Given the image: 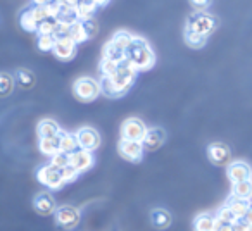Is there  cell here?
Listing matches in <instances>:
<instances>
[{"mask_svg": "<svg viewBox=\"0 0 252 231\" xmlns=\"http://www.w3.org/2000/svg\"><path fill=\"white\" fill-rule=\"evenodd\" d=\"M183 40H185V43L190 47V49H202V47L207 43L206 36L197 35V33H193V31H189V29L183 31Z\"/></svg>", "mask_w": 252, "mask_h": 231, "instance_id": "29", "label": "cell"}, {"mask_svg": "<svg viewBox=\"0 0 252 231\" xmlns=\"http://www.w3.org/2000/svg\"><path fill=\"white\" fill-rule=\"evenodd\" d=\"M33 209L40 216H52L57 209V202L54 199L50 190H43V192L36 193L33 199Z\"/></svg>", "mask_w": 252, "mask_h": 231, "instance_id": "10", "label": "cell"}, {"mask_svg": "<svg viewBox=\"0 0 252 231\" xmlns=\"http://www.w3.org/2000/svg\"><path fill=\"white\" fill-rule=\"evenodd\" d=\"M190 5L193 7L195 12H206L209 11L211 4H213V0H189Z\"/></svg>", "mask_w": 252, "mask_h": 231, "instance_id": "39", "label": "cell"}, {"mask_svg": "<svg viewBox=\"0 0 252 231\" xmlns=\"http://www.w3.org/2000/svg\"><path fill=\"white\" fill-rule=\"evenodd\" d=\"M43 7H45V12H47V16H49V18L57 19V16H59L61 9H63V4H61V2H57V0H52L50 4L43 5Z\"/></svg>", "mask_w": 252, "mask_h": 231, "instance_id": "38", "label": "cell"}, {"mask_svg": "<svg viewBox=\"0 0 252 231\" xmlns=\"http://www.w3.org/2000/svg\"><path fill=\"white\" fill-rule=\"evenodd\" d=\"M166 142V131L162 128H147L142 145L147 152H156L164 145Z\"/></svg>", "mask_w": 252, "mask_h": 231, "instance_id": "15", "label": "cell"}, {"mask_svg": "<svg viewBox=\"0 0 252 231\" xmlns=\"http://www.w3.org/2000/svg\"><path fill=\"white\" fill-rule=\"evenodd\" d=\"M118 66H119V62H114V60L102 57L100 64H98V69H100L102 76H112V74L116 73V69H118Z\"/></svg>", "mask_w": 252, "mask_h": 231, "instance_id": "34", "label": "cell"}, {"mask_svg": "<svg viewBox=\"0 0 252 231\" xmlns=\"http://www.w3.org/2000/svg\"><path fill=\"white\" fill-rule=\"evenodd\" d=\"M230 195L237 197V199L251 200L252 199V179L231 183V193Z\"/></svg>", "mask_w": 252, "mask_h": 231, "instance_id": "23", "label": "cell"}, {"mask_svg": "<svg viewBox=\"0 0 252 231\" xmlns=\"http://www.w3.org/2000/svg\"><path fill=\"white\" fill-rule=\"evenodd\" d=\"M102 57L114 60V62H123V60H125V50H121L119 47H116L114 43H112L111 40H109V42L105 43V47H104Z\"/></svg>", "mask_w": 252, "mask_h": 231, "instance_id": "27", "label": "cell"}, {"mask_svg": "<svg viewBox=\"0 0 252 231\" xmlns=\"http://www.w3.org/2000/svg\"><path fill=\"white\" fill-rule=\"evenodd\" d=\"M57 21L66 23V25H73V23H76L78 21V16H76V11H74V7H67V5H63L59 16H57Z\"/></svg>", "mask_w": 252, "mask_h": 231, "instance_id": "33", "label": "cell"}, {"mask_svg": "<svg viewBox=\"0 0 252 231\" xmlns=\"http://www.w3.org/2000/svg\"><path fill=\"white\" fill-rule=\"evenodd\" d=\"M224 205H226L228 209L231 210V214L238 219V217H244V214L247 212V209L251 207V200L237 199V197L230 195L226 199V202H224Z\"/></svg>", "mask_w": 252, "mask_h": 231, "instance_id": "20", "label": "cell"}, {"mask_svg": "<svg viewBox=\"0 0 252 231\" xmlns=\"http://www.w3.org/2000/svg\"><path fill=\"white\" fill-rule=\"evenodd\" d=\"M231 231H252V228L249 226L242 217H238V219H235V223L231 224Z\"/></svg>", "mask_w": 252, "mask_h": 231, "instance_id": "40", "label": "cell"}, {"mask_svg": "<svg viewBox=\"0 0 252 231\" xmlns=\"http://www.w3.org/2000/svg\"><path fill=\"white\" fill-rule=\"evenodd\" d=\"M61 173H63V178H64V181H66V183L76 181L78 176H80V173H78L76 169H74L71 164H67V166H64V168H61Z\"/></svg>", "mask_w": 252, "mask_h": 231, "instance_id": "36", "label": "cell"}, {"mask_svg": "<svg viewBox=\"0 0 252 231\" xmlns=\"http://www.w3.org/2000/svg\"><path fill=\"white\" fill-rule=\"evenodd\" d=\"M57 25H59V21L54 18H47L45 21H42L38 25V29H36V35H54V31H56Z\"/></svg>", "mask_w": 252, "mask_h": 231, "instance_id": "32", "label": "cell"}, {"mask_svg": "<svg viewBox=\"0 0 252 231\" xmlns=\"http://www.w3.org/2000/svg\"><path fill=\"white\" fill-rule=\"evenodd\" d=\"M74 11H76L78 21H85V19H94L98 7L94 2H90V0H80L76 4V7H74Z\"/></svg>", "mask_w": 252, "mask_h": 231, "instance_id": "21", "label": "cell"}, {"mask_svg": "<svg viewBox=\"0 0 252 231\" xmlns=\"http://www.w3.org/2000/svg\"><path fill=\"white\" fill-rule=\"evenodd\" d=\"M149 219H151V224L156 228V230L159 231H164L168 230L169 226H171L173 223V217H171V212L166 209H162V207H156V209L151 210V214H149Z\"/></svg>", "mask_w": 252, "mask_h": 231, "instance_id": "16", "label": "cell"}, {"mask_svg": "<svg viewBox=\"0 0 252 231\" xmlns=\"http://www.w3.org/2000/svg\"><path fill=\"white\" fill-rule=\"evenodd\" d=\"M74 137H76V142H78V148H81V150L94 152L100 147V135L92 126H81L80 130L74 133Z\"/></svg>", "mask_w": 252, "mask_h": 231, "instance_id": "9", "label": "cell"}, {"mask_svg": "<svg viewBox=\"0 0 252 231\" xmlns=\"http://www.w3.org/2000/svg\"><path fill=\"white\" fill-rule=\"evenodd\" d=\"M36 179H38V183H42L43 186H47L50 192L63 190L64 186L67 185V183L64 181L61 169L56 168V166H52L50 162L45 166H42V168H38V171H36Z\"/></svg>", "mask_w": 252, "mask_h": 231, "instance_id": "5", "label": "cell"}, {"mask_svg": "<svg viewBox=\"0 0 252 231\" xmlns=\"http://www.w3.org/2000/svg\"><path fill=\"white\" fill-rule=\"evenodd\" d=\"M216 230V214L200 212L193 219V231H214Z\"/></svg>", "mask_w": 252, "mask_h": 231, "instance_id": "17", "label": "cell"}, {"mask_svg": "<svg viewBox=\"0 0 252 231\" xmlns=\"http://www.w3.org/2000/svg\"><path fill=\"white\" fill-rule=\"evenodd\" d=\"M144 152H145V148H144V145H142V142H133V140H125V138H121L118 144V154L121 155L125 161L133 162V164L142 162Z\"/></svg>", "mask_w": 252, "mask_h": 231, "instance_id": "7", "label": "cell"}, {"mask_svg": "<svg viewBox=\"0 0 252 231\" xmlns=\"http://www.w3.org/2000/svg\"><path fill=\"white\" fill-rule=\"evenodd\" d=\"M138 76V71L131 66L128 60L119 62L118 69L112 76H102L98 85H100V93L109 98H119L130 91L133 87L135 80Z\"/></svg>", "mask_w": 252, "mask_h": 231, "instance_id": "1", "label": "cell"}, {"mask_svg": "<svg viewBox=\"0 0 252 231\" xmlns=\"http://www.w3.org/2000/svg\"><path fill=\"white\" fill-rule=\"evenodd\" d=\"M50 164L56 166V168H64V166L69 164V154H66V152H57L56 155H52L50 157Z\"/></svg>", "mask_w": 252, "mask_h": 231, "instance_id": "35", "label": "cell"}, {"mask_svg": "<svg viewBox=\"0 0 252 231\" xmlns=\"http://www.w3.org/2000/svg\"><path fill=\"white\" fill-rule=\"evenodd\" d=\"M61 126L56 123L54 119L47 117V119H42L36 126V135H38V140L40 138H52V137H57L61 135Z\"/></svg>", "mask_w": 252, "mask_h": 231, "instance_id": "18", "label": "cell"}, {"mask_svg": "<svg viewBox=\"0 0 252 231\" xmlns=\"http://www.w3.org/2000/svg\"><path fill=\"white\" fill-rule=\"evenodd\" d=\"M57 2H63V0H57Z\"/></svg>", "mask_w": 252, "mask_h": 231, "instance_id": "45", "label": "cell"}, {"mask_svg": "<svg viewBox=\"0 0 252 231\" xmlns=\"http://www.w3.org/2000/svg\"><path fill=\"white\" fill-rule=\"evenodd\" d=\"M14 76L9 73H0V97H9L14 90Z\"/></svg>", "mask_w": 252, "mask_h": 231, "instance_id": "30", "label": "cell"}, {"mask_svg": "<svg viewBox=\"0 0 252 231\" xmlns=\"http://www.w3.org/2000/svg\"><path fill=\"white\" fill-rule=\"evenodd\" d=\"M38 148L43 155H56L57 152H61V138L59 135L57 137H52V138H40L38 140Z\"/></svg>", "mask_w": 252, "mask_h": 231, "instance_id": "22", "label": "cell"}, {"mask_svg": "<svg viewBox=\"0 0 252 231\" xmlns=\"http://www.w3.org/2000/svg\"><path fill=\"white\" fill-rule=\"evenodd\" d=\"M218 28V18L213 16L211 12H193L189 16L185 23V29L193 31L197 35H202L206 38H209Z\"/></svg>", "mask_w": 252, "mask_h": 231, "instance_id": "3", "label": "cell"}, {"mask_svg": "<svg viewBox=\"0 0 252 231\" xmlns=\"http://www.w3.org/2000/svg\"><path fill=\"white\" fill-rule=\"evenodd\" d=\"M78 52V45L73 42L71 38H61L56 42V47H54L52 54L56 56L57 60H63V62H67V60L74 59Z\"/></svg>", "mask_w": 252, "mask_h": 231, "instance_id": "14", "label": "cell"}, {"mask_svg": "<svg viewBox=\"0 0 252 231\" xmlns=\"http://www.w3.org/2000/svg\"><path fill=\"white\" fill-rule=\"evenodd\" d=\"M12 76H14L16 85H18L19 88H23V90H30V88H33L36 83V78H35V74H33V71L25 69V67L16 69V73L12 74Z\"/></svg>", "mask_w": 252, "mask_h": 231, "instance_id": "19", "label": "cell"}, {"mask_svg": "<svg viewBox=\"0 0 252 231\" xmlns=\"http://www.w3.org/2000/svg\"><path fill=\"white\" fill-rule=\"evenodd\" d=\"M32 2H33V5H40V7H43V5L50 4L52 0H32Z\"/></svg>", "mask_w": 252, "mask_h": 231, "instance_id": "43", "label": "cell"}, {"mask_svg": "<svg viewBox=\"0 0 252 231\" xmlns=\"http://www.w3.org/2000/svg\"><path fill=\"white\" fill-rule=\"evenodd\" d=\"M73 95L80 102L90 104V102L97 100L100 95V85L97 80L90 76H81L73 83Z\"/></svg>", "mask_w": 252, "mask_h": 231, "instance_id": "4", "label": "cell"}, {"mask_svg": "<svg viewBox=\"0 0 252 231\" xmlns=\"http://www.w3.org/2000/svg\"><path fill=\"white\" fill-rule=\"evenodd\" d=\"M207 157L214 166H228L231 161V150L226 144L214 142L207 147Z\"/></svg>", "mask_w": 252, "mask_h": 231, "instance_id": "11", "label": "cell"}, {"mask_svg": "<svg viewBox=\"0 0 252 231\" xmlns=\"http://www.w3.org/2000/svg\"><path fill=\"white\" fill-rule=\"evenodd\" d=\"M61 152H66V154H73L78 150V142L74 133H67V131H61Z\"/></svg>", "mask_w": 252, "mask_h": 231, "instance_id": "25", "label": "cell"}, {"mask_svg": "<svg viewBox=\"0 0 252 231\" xmlns=\"http://www.w3.org/2000/svg\"><path fill=\"white\" fill-rule=\"evenodd\" d=\"M69 38L73 40L76 45H80V43H85L88 40V35L87 31H85V26L81 21H76L73 23V25L69 26Z\"/></svg>", "mask_w": 252, "mask_h": 231, "instance_id": "26", "label": "cell"}, {"mask_svg": "<svg viewBox=\"0 0 252 231\" xmlns=\"http://www.w3.org/2000/svg\"><path fill=\"white\" fill-rule=\"evenodd\" d=\"M119 131H121V138H125V140L142 142L147 133V126L140 117H128L126 121H123Z\"/></svg>", "mask_w": 252, "mask_h": 231, "instance_id": "8", "label": "cell"}, {"mask_svg": "<svg viewBox=\"0 0 252 231\" xmlns=\"http://www.w3.org/2000/svg\"><path fill=\"white\" fill-rule=\"evenodd\" d=\"M125 59L140 73V71H149L156 64V54L149 42L142 36H135L131 45L126 49Z\"/></svg>", "mask_w": 252, "mask_h": 231, "instance_id": "2", "label": "cell"}, {"mask_svg": "<svg viewBox=\"0 0 252 231\" xmlns=\"http://www.w3.org/2000/svg\"><path fill=\"white\" fill-rule=\"evenodd\" d=\"M69 164L76 169L80 174L83 173L90 171L92 168L95 166V157H94V152H88V150H81L78 148L76 152L69 154Z\"/></svg>", "mask_w": 252, "mask_h": 231, "instance_id": "12", "label": "cell"}, {"mask_svg": "<svg viewBox=\"0 0 252 231\" xmlns=\"http://www.w3.org/2000/svg\"><path fill=\"white\" fill-rule=\"evenodd\" d=\"M57 40L54 38V35H40L36 36V47H38L40 52H52L54 47H56Z\"/></svg>", "mask_w": 252, "mask_h": 231, "instance_id": "31", "label": "cell"}, {"mask_svg": "<svg viewBox=\"0 0 252 231\" xmlns=\"http://www.w3.org/2000/svg\"><path fill=\"white\" fill-rule=\"evenodd\" d=\"M226 176L231 183L252 179V168L245 161H235L226 166Z\"/></svg>", "mask_w": 252, "mask_h": 231, "instance_id": "13", "label": "cell"}, {"mask_svg": "<svg viewBox=\"0 0 252 231\" xmlns=\"http://www.w3.org/2000/svg\"><path fill=\"white\" fill-rule=\"evenodd\" d=\"M54 216H56L57 226H61L63 230H74L81 221L80 209H76L74 205H69V203H67V205L57 207Z\"/></svg>", "mask_w": 252, "mask_h": 231, "instance_id": "6", "label": "cell"}, {"mask_svg": "<svg viewBox=\"0 0 252 231\" xmlns=\"http://www.w3.org/2000/svg\"><path fill=\"white\" fill-rule=\"evenodd\" d=\"M83 23V26H85V31H87V35H88V40L90 38H94L95 35L98 33V23H97V19H85V21H81Z\"/></svg>", "mask_w": 252, "mask_h": 231, "instance_id": "37", "label": "cell"}, {"mask_svg": "<svg viewBox=\"0 0 252 231\" xmlns=\"http://www.w3.org/2000/svg\"><path fill=\"white\" fill-rule=\"evenodd\" d=\"M19 26L28 33H36V29H38V21L33 18L32 7H26L19 12Z\"/></svg>", "mask_w": 252, "mask_h": 231, "instance_id": "24", "label": "cell"}, {"mask_svg": "<svg viewBox=\"0 0 252 231\" xmlns=\"http://www.w3.org/2000/svg\"><path fill=\"white\" fill-rule=\"evenodd\" d=\"M214 231H231V224L216 221V230H214Z\"/></svg>", "mask_w": 252, "mask_h": 231, "instance_id": "41", "label": "cell"}, {"mask_svg": "<svg viewBox=\"0 0 252 231\" xmlns=\"http://www.w3.org/2000/svg\"><path fill=\"white\" fill-rule=\"evenodd\" d=\"M242 219H244L245 223H247L249 226L252 228V203H251V207H249V209H247V212L244 214V217H242Z\"/></svg>", "mask_w": 252, "mask_h": 231, "instance_id": "42", "label": "cell"}, {"mask_svg": "<svg viewBox=\"0 0 252 231\" xmlns=\"http://www.w3.org/2000/svg\"><path fill=\"white\" fill-rule=\"evenodd\" d=\"M90 2H94L97 7H104V5L109 4V0H90Z\"/></svg>", "mask_w": 252, "mask_h": 231, "instance_id": "44", "label": "cell"}, {"mask_svg": "<svg viewBox=\"0 0 252 231\" xmlns=\"http://www.w3.org/2000/svg\"><path fill=\"white\" fill-rule=\"evenodd\" d=\"M133 38H135V35H131L130 31H118V33H114V35H112L111 42L114 43L116 47H119L121 50H125V54H126V49L131 45Z\"/></svg>", "mask_w": 252, "mask_h": 231, "instance_id": "28", "label": "cell"}]
</instances>
